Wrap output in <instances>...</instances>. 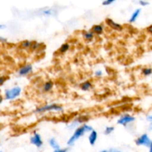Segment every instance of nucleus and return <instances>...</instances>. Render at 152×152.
I'll list each match as a JSON object with an SVG mask.
<instances>
[{
    "label": "nucleus",
    "instance_id": "20e7f679",
    "mask_svg": "<svg viewBox=\"0 0 152 152\" xmlns=\"http://www.w3.org/2000/svg\"><path fill=\"white\" fill-rule=\"evenodd\" d=\"M50 110H56V111H61L62 110V107L58 104H49V105H45L42 107H40L38 110H36L37 113H41V112L45 111H50Z\"/></svg>",
    "mask_w": 152,
    "mask_h": 152
},
{
    "label": "nucleus",
    "instance_id": "5701e85b",
    "mask_svg": "<svg viewBox=\"0 0 152 152\" xmlns=\"http://www.w3.org/2000/svg\"><path fill=\"white\" fill-rule=\"evenodd\" d=\"M53 152H67V150L66 149H56V150H55Z\"/></svg>",
    "mask_w": 152,
    "mask_h": 152
},
{
    "label": "nucleus",
    "instance_id": "c85d7f7f",
    "mask_svg": "<svg viewBox=\"0 0 152 152\" xmlns=\"http://www.w3.org/2000/svg\"><path fill=\"white\" fill-rule=\"evenodd\" d=\"M102 152H107L106 151H102Z\"/></svg>",
    "mask_w": 152,
    "mask_h": 152
},
{
    "label": "nucleus",
    "instance_id": "bb28decb",
    "mask_svg": "<svg viewBox=\"0 0 152 152\" xmlns=\"http://www.w3.org/2000/svg\"><path fill=\"white\" fill-rule=\"evenodd\" d=\"M4 40H5V39L2 38V37H0V42H3L4 41Z\"/></svg>",
    "mask_w": 152,
    "mask_h": 152
},
{
    "label": "nucleus",
    "instance_id": "cd10ccee",
    "mask_svg": "<svg viewBox=\"0 0 152 152\" xmlns=\"http://www.w3.org/2000/svg\"><path fill=\"white\" fill-rule=\"evenodd\" d=\"M1 101H2V97L0 96V103H1Z\"/></svg>",
    "mask_w": 152,
    "mask_h": 152
},
{
    "label": "nucleus",
    "instance_id": "b1692460",
    "mask_svg": "<svg viewBox=\"0 0 152 152\" xmlns=\"http://www.w3.org/2000/svg\"><path fill=\"white\" fill-rule=\"evenodd\" d=\"M140 4H141L142 5L145 6V5H147V4H148V2H146V1H140Z\"/></svg>",
    "mask_w": 152,
    "mask_h": 152
},
{
    "label": "nucleus",
    "instance_id": "1a4fd4ad",
    "mask_svg": "<svg viewBox=\"0 0 152 152\" xmlns=\"http://www.w3.org/2000/svg\"><path fill=\"white\" fill-rule=\"evenodd\" d=\"M96 139H97V133L95 131L92 130L91 134L89 136V142H90V144L91 145H94L95 144V142L96 141Z\"/></svg>",
    "mask_w": 152,
    "mask_h": 152
},
{
    "label": "nucleus",
    "instance_id": "393cba45",
    "mask_svg": "<svg viewBox=\"0 0 152 152\" xmlns=\"http://www.w3.org/2000/svg\"><path fill=\"white\" fill-rule=\"evenodd\" d=\"M5 27H6V25H2V24H0V30H1V29H4V28H5Z\"/></svg>",
    "mask_w": 152,
    "mask_h": 152
},
{
    "label": "nucleus",
    "instance_id": "f03ea898",
    "mask_svg": "<svg viewBox=\"0 0 152 152\" xmlns=\"http://www.w3.org/2000/svg\"><path fill=\"white\" fill-rule=\"evenodd\" d=\"M21 91L22 89L19 86H15L10 89H7L5 91V98L7 100L14 99L20 95Z\"/></svg>",
    "mask_w": 152,
    "mask_h": 152
},
{
    "label": "nucleus",
    "instance_id": "2eb2a0df",
    "mask_svg": "<svg viewBox=\"0 0 152 152\" xmlns=\"http://www.w3.org/2000/svg\"><path fill=\"white\" fill-rule=\"evenodd\" d=\"M83 35H84L85 38L88 40H91L94 37V34L91 32H86Z\"/></svg>",
    "mask_w": 152,
    "mask_h": 152
},
{
    "label": "nucleus",
    "instance_id": "f8f14e48",
    "mask_svg": "<svg viewBox=\"0 0 152 152\" xmlns=\"http://www.w3.org/2000/svg\"><path fill=\"white\" fill-rule=\"evenodd\" d=\"M52 87H53V82L48 81L45 83L44 87L43 88H44V90L45 91V92H48V91H50V89H52Z\"/></svg>",
    "mask_w": 152,
    "mask_h": 152
},
{
    "label": "nucleus",
    "instance_id": "423d86ee",
    "mask_svg": "<svg viewBox=\"0 0 152 152\" xmlns=\"http://www.w3.org/2000/svg\"><path fill=\"white\" fill-rule=\"evenodd\" d=\"M31 142L34 144V145L37 146V147H41L42 145V140L39 134H35L34 137H31Z\"/></svg>",
    "mask_w": 152,
    "mask_h": 152
},
{
    "label": "nucleus",
    "instance_id": "f3484780",
    "mask_svg": "<svg viewBox=\"0 0 152 152\" xmlns=\"http://www.w3.org/2000/svg\"><path fill=\"white\" fill-rule=\"evenodd\" d=\"M114 130V127H107L105 130V134H110L111 132H113Z\"/></svg>",
    "mask_w": 152,
    "mask_h": 152
},
{
    "label": "nucleus",
    "instance_id": "aec40b11",
    "mask_svg": "<svg viewBox=\"0 0 152 152\" xmlns=\"http://www.w3.org/2000/svg\"><path fill=\"white\" fill-rule=\"evenodd\" d=\"M115 0H105V1L102 2V4L103 5H109V4H112Z\"/></svg>",
    "mask_w": 152,
    "mask_h": 152
},
{
    "label": "nucleus",
    "instance_id": "6e6552de",
    "mask_svg": "<svg viewBox=\"0 0 152 152\" xmlns=\"http://www.w3.org/2000/svg\"><path fill=\"white\" fill-rule=\"evenodd\" d=\"M106 23L108 24V25H109L111 28H113V29H114V30L121 31V30L123 29V27H122V25H120V24H117V22H114V21L111 19H107Z\"/></svg>",
    "mask_w": 152,
    "mask_h": 152
},
{
    "label": "nucleus",
    "instance_id": "dca6fc26",
    "mask_svg": "<svg viewBox=\"0 0 152 152\" xmlns=\"http://www.w3.org/2000/svg\"><path fill=\"white\" fill-rule=\"evenodd\" d=\"M68 49H69V45L67 44V43H65V44L62 45V46H61V48H60V49H59V51H60V52H62V53H63V52H66V51L68 50Z\"/></svg>",
    "mask_w": 152,
    "mask_h": 152
},
{
    "label": "nucleus",
    "instance_id": "6ab92c4d",
    "mask_svg": "<svg viewBox=\"0 0 152 152\" xmlns=\"http://www.w3.org/2000/svg\"><path fill=\"white\" fill-rule=\"evenodd\" d=\"M42 14H44V15H52V14H53V10L48 9V10H42Z\"/></svg>",
    "mask_w": 152,
    "mask_h": 152
},
{
    "label": "nucleus",
    "instance_id": "39448f33",
    "mask_svg": "<svg viewBox=\"0 0 152 152\" xmlns=\"http://www.w3.org/2000/svg\"><path fill=\"white\" fill-rule=\"evenodd\" d=\"M134 117H133V116H130V115H126V116L120 118V119L117 121V123H118L119 125H127L128 123H130V122L134 121Z\"/></svg>",
    "mask_w": 152,
    "mask_h": 152
},
{
    "label": "nucleus",
    "instance_id": "f257e3e1",
    "mask_svg": "<svg viewBox=\"0 0 152 152\" xmlns=\"http://www.w3.org/2000/svg\"><path fill=\"white\" fill-rule=\"evenodd\" d=\"M92 130L93 129H92L91 127L86 125L79 128L78 129H77V131H75V133L73 134V136L71 137V139L68 140V145H73L74 142H75V141H77L80 137H82V136H83L86 131H92Z\"/></svg>",
    "mask_w": 152,
    "mask_h": 152
},
{
    "label": "nucleus",
    "instance_id": "a211bd4d",
    "mask_svg": "<svg viewBox=\"0 0 152 152\" xmlns=\"http://www.w3.org/2000/svg\"><path fill=\"white\" fill-rule=\"evenodd\" d=\"M142 72L145 75H149L151 74V69H143Z\"/></svg>",
    "mask_w": 152,
    "mask_h": 152
},
{
    "label": "nucleus",
    "instance_id": "4be33fe9",
    "mask_svg": "<svg viewBox=\"0 0 152 152\" xmlns=\"http://www.w3.org/2000/svg\"><path fill=\"white\" fill-rule=\"evenodd\" d=\"M5 80L6 79L4 77H0V86H1V85H2L3 83H4Z\"/></svg>",
    "mask_w": 152,
    "mask_h": 152
},
{
    "label": "nucleus",
    "instance_id": "7ed1b4c3",
    "mask_svg": "<svg viewBox=\"0 0 152 152\" xmlns=\"http://www.w3.org/2000/svg\"><path fill=\"white\" fill-rule=\"evenodd\" d=\"M136 144L137 145H144L151 148V141L147 134H143L136 140Z\"/></svg>",
    "mask_w": 152,
    "mask_h": 152
},
{
    "label": "nucleus",
    "instance_id": "ddd939ff",
    "mask_svg": "<svg viewBox=\"0 0 152 152\" xmlns=\"http://www.w3.org/2000/svg\"><path fill=\"white\" fill-rule=\"evenodd\" d=\"M49 143H50V146H51L53 148H54L55 150H56V149H59L60 148V147H59V144L57 143V142L56 141V140L54 139H51L49 141Z\"/></svg>",
    "mask_w": 152,
    "mask_h": 152
},
{
    "label": "nucleus",
    "instance_id": "9d476101",
    "mask_svg": "<svg viewBox=\"0 0 152 152\" xmlns=\"http://www.w3.org/2000/svg\"><path fill=\"white\" fill-rule=\"evenodd\" d=\"M140 12H141L140 9H137V10H135L133 14L132 15V16H131V19H129V22H134L135 21L137 20V19L138 18V16H139Z\"/></svg>",
    "mask_w": 152,
    "mask_h": 152
},
{
    "label": "nucleus",
    "instance_id": "9b49d317",
    "mask_svg": "<svg viewBox=\"0 0 152 152\" xmlns=\"http://www.w3.org/2000/svg\"><path fill=\"white\" fill-rule=\"evenodd\" d=\"M92 31L96 34H100L103 31V28H102V25H96L94 26H93V28H92Z\"/></svg>",
    "mask_w": 152,
    "mask_h": 152
},
{
    "label": "nucleus",
    "instance_id": "0eeeda50",
    "mask_svg": "<svg viewBox=\"0 0 152 152\" xmlns=\"http://www.w3.org/2000/svg\"><path fill=\"white\" fill-rule=\"evenodd\" d=\"M33 70V66L31 64H28V65L24 66L23 67L19 69V74L20 75H26L29 74L30 72H31Z\"/></svg>",
    "mask_w": 152,
    "mask_h": 152
},
{
    "label": "nucleus",
    "instance_id": "4468645a",
    "mask_svg": "<svg viewBox=\"0 0 152 152\" xmlns=\"http://www.w3.org/2000/svg\"><path fill=\"white\" fill-rule=\"evenodd\" d=\"M91 83L89 81H86L81 85V89L83 90H88L89 88H91Z\"/></svg>",
    "mask_w": 152,
    "mask_h": 152
},
{
    "label": "nucleus",
    "instance_id": "412c9836",
    "mask_svg": "<svg viewBox=\"0 0 152 152\" xmlns=\"http://www.w3.org/2000/svg\"><path fill=\"white\" fill-rule=\"evenodd\" d=\"M30 44H31V43H30L28 41H24L23 43H22V45L23 47L26 48V47H28V46H30Z\"/></svg>",
    "mask_w": 152,
    "mask_h": 152
},
{
    "label": "nucleus",
    "instance_id": "a878e982",
    "mask_svg": "<svg viewBox=\"0 0 152 152\" xmlns=\"http://www.w3.org/2000/svg\"><path fill=\"white\" fill-rule=\"evenodd\" d=\"M96 75H102V72H101L100 71H97L96 72Z\"/></svg>",
    "mask_w": 152,
    "mask_h": 152
}]
</instances>
